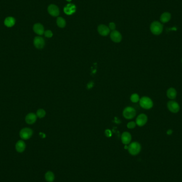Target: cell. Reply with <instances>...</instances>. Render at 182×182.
<instances>
[{"label":"cell","mask_w":182,"mask_h":182,"mask_svg":"<svg viewBox=\"0 0 182 182\" xmlns=\"http://www.w3.org/2000/svg\"><path fill=\"white\" fill-rule=\"evenodd\" d=\"M136 125V123L135 122L131 121L127 124V128L129 129H133L135 127Z\"/></svg>","instance_id":"obj_24"},{"label":"cell","mask_w":182,"mask_h":182,"mask_svg":"<svg viewBox=\"0 0 182 182\" xmlns=\"http://www.w3.org/2000/svg\"><path fill=\"white\" fill-rule=\"evenodd\" d=\"M16 150L19 153H22L25 151L26 149V144L24 141L22 140H19L18 141L16 144Z\"/></svg>","instance_id":"obj_18"},{"label":"cell","mask_w":182,"mask_h":182,"mask_svg":"<svg viewBox=\"0 0 182 182\" xmlns=\"http://www.w3.org/2000/svg\"></svg>","instance_id":"obj_30"},{"label":"cell","mask_w":182,"mask_h":182,"mask_svg":"<svg viewBox=\"0 0 182 182\" xmlns=\"http://www.w3.org/2000/svg\"><path fill=\"white\" fill-rule=\"evenodd\" d=\"M148 121V117L146 115L142 113L138 116L136 120V125L140 127H142L147 124Z\"/></svg>","instance_id":"obj_7"},{"label":"cell","mask_w":182,"mask_h":182,"mask_svg":"<svg viewBox=\"0 0 182 182\" xmlns=\"http://www.w3.org/2000/svg\"><path fill=\"white\" fill-rule=\"evenodd\" d=\"M37 116L34 113H29L26 115L25 117V121L27 124L29 125L34 124L37 120Z\"/></svg>","instance_id":"obj_11"},{"label":"cell","mask_w":182,"mask_h":182,"mask_svg":"<svg viewBox=\"0 0 182 182\" xmlns=\"http://www.w3.org/2000/svg\"><path fill=\"white\" fill-rule=\"evenodd\" d=\"M36 116L37 117L40 118H43L46 115V112L44 109H40L37 111L36 112Z\"/></svg>","instance_id":"obj_22"},{"label":"cell","mask_w":182,"mask_h":182,"mask_svg":"<svg viewBox=\"0 0 182 182\" xmlns=\"http://www.w3.org/2000/svg\"><path fill=\"white\" fill-rule=\"evenodd\" d=\"M121 139L123 144L125 145H128L131 142L132 136L130 133L125 132L121 135Z\"/></svg>","instance_id":"obj_14"},{"label":"cell","mask_w":182,"mask_h":182,"mask_svg":"<svg viewBox=\"0 0 182 182\" xmlns=\"http://www.w3.org/2000/svg\"><path fill=\"white\" fill-rule=\"evenodd\" d=\"M167 108L172 113H177L180 110V106L179 103L174 100H170L168 102Z\"/></svg>","instance_id":"obj_6"},{"label":"cell","mask_w":182,"mask_h":182,"mask_svg":"<svg viewBox=\"0 0 182 182\" xmlns=\"http://www.w3.org/2000/svg\"><path fill=\"white\" fill-rule=\"evenodd\" d=\"M172 132H173V131H172V130H168V131H167V134L168 135H170L172 134Z\"/></svg>","instance_id":"obj_28"},{"label":"cell","mask_w":182,"mask_h":182,"mask_svg":"<svg viewBox=\"0 0 182 182\" xmlns=\"http://www.w3.org/2000/svg\"><path fill=\"white\" fill-rule=\"evenodd\" d=\"M109 27L110 29H111L112 31H115V29L116 28V25L113 22H110Z\"/></svg>","instance_id":"obj_26"},{"label":"cell","mask_w":182,"mask_h":182,"mask_svg":"<svg viewBox=\"0 0 182 182\" xmlns=\"http://www.w3.org/2000/svg\"><path fill=\"white\" fill-rule=\"evenodd\" d=\"M34 45L35 47L37 49H42L44 47L45 41L43 38L41 36H36L34 39Z\"/></svg>","instance_id":"obj_8"},{"label":"cell","mask_w":182,"mask_h":182,"mask_svg":"<svg viewBox=\"0 0 182 182\" xmlns=\"http://www.w3.org/2000/svg\"><path fill=\"white\" fill-rule=\"evenodd\" d=\"M105 135H106V136H107V137H108V138H110L111 136V135H112V133H111V132L109 130H106L105 131Z\"/></svg>","instance_id":"obj_27"},{"label":"cell","mask_w":182,"mask_h":182,"mask_svg":"<svg viewBox=\"0 0 182 182\" xmlns=\"http://www.w3.org/2000/svg\"><path fill=\"white\" fill-rule=\"evenodd\" d=\"M110 38L114 42L119 43L122 40V36L119 31H113L110 34Z\"/></svg>","instance_id":"obj_10"},{"label":"cell","mask_w":182,"mask_h":182,"mask_svg":"<svg viewBox=\"0 0 182 182\" xmlns=\"http://www.w3.org/2000/svg\"><path fill=\"white\" fill-rule=\"evenodd\" d=\"M57 24L59 27L64 28L66 25V22L63 18L58 17L57 19Z\"/></svg>","instance_id":"obj_21"},{"label":"cell","mask_w":182,"mask_h":182,"mask_svg":"<svg viewBox=\"0 0 182 182\" xmlns=\"http://www.w3.org/2000/svg\"><path fill=\"white\" fill-rule=\"evenodd\" d=\"M167 96L170 100H174L177 96V91L174 88L170 87L167 91Z\"/></svg>","instance_id":"obj_19"},{"label":"cell","mask_w":182,"mask_h":182,"mask_svg":"<svg viewBox=\"0 0 182 182\" xmlns=\"http://www.w3.org/2000/svg\"><path fill=\"white\" fill-rule=\"evenodd\" d=\"M136 114V110L133 107H126L123 111V116L127 119H133L134 117H135Z\"/></svg>","instance_id":"obj_5"},{"label":"cell","mask_w":182,"mask_h":182,"mask_svg":"<svg viewBox=\"0 0 182 182\" xmlns=\"http://www.w3.org/2000/svg\"><path fill=\"white\" fill-rule=\"evenodd\" d=\"M130 99H131V101L132 102H133V103H137L138 102V101H140V99L139 95H138V94L134 93V94H133L131 95Z\"/></svg>","instance_id":"obj_23"},{"label":"cell","mask_w":182,"mask_h":182,"mask_svg":"<svg viewBox=\"0 0 182 182\" xmlns=\"http://www.w3.org/2000/svg\"><path fill=\"white\" fill-rule=\"evenodd\" d=\"M76 6L73 4H68L64 8V12L67 15H71L75 13L76 11Z\"/></svg>","instance_id":"obj_17"},{"label":"cell","mask_w":182,"mask_h":182,"mask_svg":"<svg viewBox=\"0 0 182 182\" xmlns=\"http://www.w3.org/2000/svg\"><path fill=\"white\" fill-rule=\"evenodd\" d=\"M128 150L131 155H138L141 151V145L137 142H134L131 143L128 146Z\"/></svg>","instance_id":"obj_3"},{"label":"cell","mask_w":182,"mask_h":182,"mask_svg":"<svg viewBox=\"0 0 182 182\" xmlns=\"http://www.w3.org/2000/svg\"><path fill=\"white\" fill-rule=\"evenodd\" d=\"M163 25L161 22L158 21H155L151 23L150 25V31L153 34L155 35H159L161 34L163 31Z\"/></svg>","instance_id":"obj_1"},{"label":"cell","mask_w":182,"mask_h":182,"mask_svg":"<svg viewBox=\"0 0 182 182\" xmlns=\"http://www.w3.org/2000/svg\"><path fill=\"white\" fill-rule=\"evenodd\" d=\"M140 105L142 108L145 109H150L153 106L152 100L147 96H143L140 99Z\"/></svg>","instance_id":"obj_2"},{"label":"cell","mask_w":182,"mask_h":182,"mask_svg":"<svg viewBox=\"0 0 182 182\" xmlns=\"http://www.w3.org/2000/svg\"><path fill=\"white\" fill-rule=\"evenodd\" d=\"M16 24V19L13 17H7L4 20V24L8 28L14 27Z\"/></svg>","instance_id":"obj_15"},{"label":"cell","mask_w":182,"mask_h":182,"mask_svg":"<svg viewBox=\"0 0 182 182\" xmlns=\"http://www.w3.org/2000/svg\"><path fill=\"white\" fill-rule=\"evenodd\" d=\"M33 31L36 34L42 35L44 34V28L40 23H36L33 26Z\"/></svg>","instance_id":"obj_13"},{"label":"cell","mask_w":182,"mask_h":182,"mask_svg":"<svg viewBox=\"0 0 182 182\" xmlns=\"http://www.w3.org/2000/svg\"><path fill=\"white\" fill-rule=\"evenodd\" d=\"M33 134V132L31 128L28 127H25L21 130L19 133V135L22 140H27L31 138Z\"/></svg>","instance_id":"obj_4"},{"label":"cell","mask_w":182,"mask_h":182,"mask_svg":"<svg viewBox=\"0 0 182 182\" xmlns=\"http://www.w3.org/2000/svg\"><path fill=\"white\" fill-rule=\"evenodd\" d=\"M48 14L53 17H57L59 15L60 11L58 7L55 4H50L48 8Z\"/></svg>","instance_id":"obj_9"},{"label":"cell","mask_w":182,"mask_h":182,"mask_svg":"<svg viewBox=\"0 0 182 182\" xmlns=\"http://www.w3.org/2000/svg\"><path fill=\"white\" fill-rule=\"evenodd\" d=\"M45 178L46 181L48 182H52L55 180L54 174L52 172H48L45 175Z\"/></svg>","instance_id":"obj_20"},{"label":"cell","mask_w":182,"mask_h":182,"mask_svg":"<svg viewBox=\"0 0 182 182\" xmlns=\"http://www.w3.org/2000/svg\"><path fill=\"white\" fill-rule=\"evenodd\" d=\"M67 1H68V2H70V1H71L72 0H67Z\"/></svg>","instance_id":"obj_29"},{"label":"cell","mask_w":182,"mask_h":182,"mask_svg":"<svg viewBox=\"0 0 182 182\" xmlns=\"http://www.w3.org/2000/svg\"><path fill=\"white\" fill-rule=\"evenodd\" d=\"M172 18L171 14L168 12H165L162 14L160 17V21L162 24H166Z\"/></svg>","instance_id":"obj_16"},{"label":"cell","mask_w":182,"mask_h":182,"mask_svg":"<svg viewBox=\"0 0 182 182\" xmlns=\"http://www.w3.org/2000/svg\"><path fill=\"white\" fill-rule=\"evenodd\" d=\"M97 31L101 35L104 36H107L110 33L109 28L104 25H99L97 28Z\"/></svg>","instance_id":"obj_12"},{"label":"cell","mask_w":182,"mask_h":182,"mask_svg":"<svg viewBox=\"0 0 182 182\" xmlns=\"http://www.w3.org/2000/svg\"><path fill=\"white\" fill-rule=\"evenodd\" d=\"M44 35L46 37L51 38L53 36V33H52L51 31L47 30V31H45Z\"/></svg>","instance_id":"obj_25"}]
</instances>
